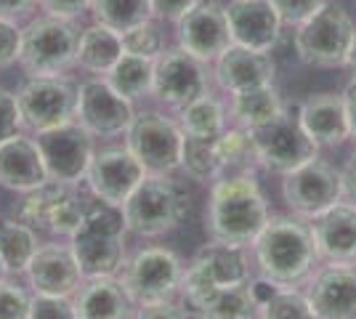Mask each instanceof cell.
Instances as JSON below:
<instances>
[{
  "mask_svg": "<svg viewBox=\"0 0 356 319\" xmlns=\"http://www.w3.org/2000/svg\"><path fill=\"white\" fill-rule=\"evenodd\" d=\"M200 0H152V14L163 22H178L186 11H192Z\"/></svg>",
  "mask_w": 356,
  "mask_h": 319,
  "instance_id": "obj_45",
  "label": "cell"
},
{
  "mask_svg": "<svg viewBox=\"0 0 356 319\" xmlns=\"http://www.w3.org/2000/svg\"><path fill=\"white\" fill-rule=\"evenodd\" d=\"M22 56V27L19 22L0 19V72L19 64Z\"/></svg>",
  "mask_w": 356,
  "mask_h": 319,
  "instance_id": "obj_40",
  "label": "cell"
},
{
  "mask_svg": "<svg viewBox=\"0 0 356 319\" xmlns=\"http://www.w3.org/2000/svg\"><path fill=\"white\" fill-rule=\"evenodd\" d=\"M213 69L208 61L186 54L184 48L163 51L154 59V88L152 96L170 109H184L194 99L210 93Z\"/></svg>",
  "mask_w": 356,
  "mask_h": 319,
  "instance_id": "obj_10",
  "label": "cell"
},
{
  "mask_svg": "<svg viewBox=\"0 0 356 319\" xmlns=\"http://www.w3.org/2000/svg\"><path fill=\"white\" fill-rule=\"evenodd\" d=\"M258 319H316L306 293L296 288H274L271 295L258 304Z\"/></svg>",
  "mask_w": 356,
  "mask_h": 319,
  "instance_id": "obj_35",
  "label": "cell"
},
{
  "mask_svg": "<svg viewBox=\"0 0 356 319\" xmlns=\"http://www.w3.org/2000/svg\"><path fill=\"white\" fill-rule=\"evenodd\" d=\"M298 117L303 131L312 136V141L322 147H341L348 133V117H346V104L343 93L322 91L306 96L298 106Z\"/></svg>",
  "mask_w": 356,
  "mask_h": 319,
  "instance_id": "obj_24",
  "label": "cell"
},
{
  "mask_svg": "<svg viewBox=\"0 0 356 319\" xmlns=\"http://www.w3.org/2000/svg\"><path fill=\"white\" fill-rule=\"evenodd\" d=\"M274 77H277V64L271 59V54L237 46V43H232L213 61V80L226 93L268 85L274 83Z\"/></svg>",
  "mask_w": 356,
  "mask_h": 319,
  "instance_id": "obj_21",
  "label": "cell"
},
{
  "mask_svg": "<svg viewBox=\"0 0 356 319\" xmlns=\"http://www.w3.org/2000/svg\"><path fill=\"white\" fill-rule=\"evenodd\" d=\"M27 319H77L70 295H40L35 293Z\"/></svg>",
  "mask_w": 356,
  "mask_h": 319,
  "instance_id": "obj_38",
  "label": "cell"
},
{
  "mask_svg": "<svg viewBox=\"0 0 356 319\" xmlns=\"http://www.w3.org/2000/svg\"><path fill=\"white\" fill-rule=\"evenodd\" d=\"M268 221V205L250 173L216 179L208 197L205 229L210 240L234 247H252Z\"/></svg>",
  "mask_w": 356,
  "mask_h": 319,
  "instance_id": "obj_1",
  "label": "cell"
},
{
  "mask_svg": "<svg viewBox=\"0 0 356 319\" xmlns=\"http://www.w3.org/2000/svg\"><path fill=\"white\" fill-rule=\"evenodd\" d=\"M248 247H234V245L213 243L205 245L192 263L184 269L181 279V298L189 309L202 295H208L213 288H226V285H239L250 279V263L245 256Z\"/></svg>",
  "mask_w": 356,
  "mask_h": 319,
  "instance_id": "obj_8",
  "label": "cell"
},
{
  "mask_svg": "<svg viewBox=\"0 0 356 319\" xmlns=\"http://www.w3.org/2000/svg\"><path fill=\"white\" fill-rule=\"evenodd\" d=\"M45 181L48 170L35 138L16 133L0 144V186L27 195Z\"/></svg>",
  "mask_w": 356,
  "mask_h": 319,
  "instance_id": "obj_25",
  "label": "cell"
},
{
  "mask_svg": "<svg viewBox=\"0 0 356 319\" xmlns=\"http://www.w3.org/2000/svg\"><path fill=\"white\" fill-rule=\"evenodd\" d=\"M19 218H24L35 229H45L59 237H74L86 227V205L74 195V186L59 181L40 183L24 195Z\"/></svg>",
  "mask_w": 356,
  "mask_h": 319,
  "instance_id": "obj_15",
  "label": "cell"
},
{
  "mask_svg": "<svg viewBox=\"0 0 356 319\" xmlns=\"http://www.w3.org/2000/svg\"><path fill=\"white\" fill-rule=\"evenodd\" d=\"M343 104H346V117H348V133L356 141V80H351L343 91Z\"/></svg>",
  "mask_w": 356,
  "mask_h": 319,
  "instance_id": "obj_48",
  "label": "cell"
},
{
  "mask_svg": "<svg viewBox=\"0 0 356 319\" xmlns=\"http://www.w3.org/2000/svg\"><path fill=\"white\" fill-rule=\"evenodd\" d=\"M70 247H72L83 279L118 274L125 261V234L83 227L74 237H70Z\"/></svg>",
  "mask_w": 356,
  "mask_h": 319,
  "instance_id": "obj_26",
  "label": "cell"
},
{
  "mask_svg": "<svg viewBox=\"0 0 356 319\" xmlns=\"http://www.w3.org/2000/svg\"><path fill=\"white\" fill-rule=\"evenodd\" d=\"M189 192L170 173H147L122 205L125 229L136 237H163L186 218Z\"/></svg>",
  "mask_w": 356,
  "mask_h": 319,
  "instance_id": "obj_3",
  "label": "cell"
},
{
  "mask_svg": "<svg viewBox=\"0 0 356 319\" xmlns=\"http://www.w3.org/2000/svg\"><path fill=\"white\" fill-rule=\"evenodd\" d=\"M144 176L147 170L128 147H109L93 154L86 173V183L96 199L122 208Z\"/></svg>",
  "mask_w": 356,
  "mask_h": 319,
  "instance_id": "obj_17",
  "label": "cell"
},
{
  "mask_svg": "<svg viewBox=\"0 0 356 319\" xmlns=\"http://www.w3.org/2000/svg\"><path fill=\"white\" fill-rule=\"evenodd\" d=\"M27 282L40 295H70L80 288L83 274L74 261V253L70 245L45 243L38 247V253L27 263Z\"/></svg>",
  "mask_w": 356,
  "mask_h": 319,
  "instance_id": "obj_20",
  "label": "cell"
},
{
  "mask_svg": "<svg viewBox=\"0 0 356 319\" xmlns=\"http://www.w3.org/2000/svg\"><path fill=\"white\" fill-rule=\"evenodd\" d=\"M35 141L40 147L51 181L70 183V186L86 181V173H88L96 149H93V136L80 122L72 120L59 128L35 133Z\"/></svg>",
  "mask_w": 356,
  "mask_h": 319,
  "instance_id": "obj_14",
  "label": "cell"
},
{
  "mask_svg": "<svg viewBox=\"0 0 356 319\" xmlns=\"http://www.w3.org/2000/svg\"><path fill=\"white\" fill-rule=\"evenodd\" d=\"M90 14L99 24H104L120 35L141 22L154 19L152 0H90Z\"/></svg>",
  "mask_w": 356,
  "mask_h": 319,
  "instance_id": "obj_34",
  "label": "cell"
},
{
  "mask_svg": "<svg viewBox=\"0 0 356 319\" xmlns=\"http://www.w3.org/2000/svg\"><path fill=\"white\" fill-rule=\"evenodd\" d=\"M341 181H343V202L356 205V154L343 165Z\"/></svg>",
  "mask_w": 356,
  "mask_h": 319,
  "instance_id": "obj_47",
  "label": "cell"
},
{
  "mask_svg": "<svg viewBox=\"0 0 356 319\" xmlns=\"http://www.w3.org/2000/svg\"><path fill=\"white\" fill-rule=\"evenodd\" d=\"M226 19L232 43L271 54L282 38V19L271 0H229Z\"/></svg>",
  "mask_w": 356,
  "mask_h": 319,
  "instance_id": "obj_18",
  "label": "cell"
},
{
  "mask_svg": "<svg viewBox=\"0 0 356 319\" xmlns=\"http://www.w3.org/2000/svg\"><path fill=\"white\" fill-rule=\"evenodd\" d=\"M252 253L261 277L277 288H296L319 259L312 227L298 215H268L264 231L252 243Z\"/></svg>",
  "mask_w": 356,
  "mask_h": 319,
  "instance_id": "obj_2",
  "label": "cell"
},
{
  "mask_svg": "<svg viewBox=\"0 0 356 319\" xmlns=\"http://www.w3.org/2000/svg\"><path fill=\"white\" fill-rule=\"evenodd\" d=\"M104 77L106 83L120 96H125L128 101L144 99V96H152V88H154V59H141V56L122 54L118 64Z\"/></svg>",
  "mask_w": 356,
  "mask_h": 319,
  "instance_id": "obj_31",
  "label": "cell"
},
{
  "mask_svg": "<svg viewBox=\"0 0 356 319\" xmlns=\"http://www.w3.org/2000/svg\"><path fill=\"white\" fill-rule=\"evenodd\" d=\"M216 147H218V154H221L223 163V176L229 167L237 165H248V163H255V149H252V138L248 128H229L216 136Z\"/></svg>",
  "mask_w": 356,
  "mask_h": 319,
  "instance_id": "obj_36",
  "label": "cell"
},
{
  "mask_svg": "<svg viewBox=\"0 0 356 319\" xmlns=\"http://www.w3.org/2000/svg\"><path fill=\"white\" fill-rule=\"evenodd\" d=\"M32 298L22 285L0 279V319H27Z\"/></svg>",
  "mask_w": 356,
  "mask_h": 319,
  "instance_id": "obj_39",
  "label": "cell"
},
{
  "mask_svg": "<svg viewBox=\"0 0 356 319\" xmlns=\"http://www.w3.org/2000/svg\"><path fill=\"white\" fill-rule=\"evenodd\" d=\"M306 298L316 319H356V266L330 263L312 277Z\"/></svg>",
  "mask_w": 356,
  "mask_h": 319,
  "instance_id": "obj_19",
  "label": "cell"
},
{
  "mask_svg": "<svg viewBox=\"0 0 356 319\" xmlns=\"http://www.w3.org/2000/svg\"><path fill=\"white\" fill-rule=\"evenodd\" d=\"M16 104L22 125L32 133H43L74 120L77 85H72L64 75L27 77L16 91Z\"/></svg>",
  "mask_w": 356,
  "mask_h": 319,
  "instance_id": "obj_9",
  "label": "cell"
},
{
  "mask_svg": "<svg viewBox=\"0 0 356 319\" xmlns=\"http://www.w3.org/2000/svg\"><path fill=\"white\" fill-rule=\"evenodd\" d=\"M346 67H348V72L356 80V35H354V43H351V51H348V59H346Z\"/></svg>",
  "mask_w": 356,
  "mask_h": 319,
  "instance_id": "obj_49",
  "label": "cell"
},
{
  "mask_svg": "<svg viewBox=\"0 0 356 319\" xmlns=\"http://www.w3.org/2000/svg\"><path fill=\"white\" fill-rule=\"evenodd\" d=\"M118 274L136 306L160 304L176 298L184 279V263L168 247H144L122 261Z\"/></svg>",
  "mask_w": 356,
  "mask_h": 319,
  "instance_id": "obj_7",
  "label": "cell"
},
{
  "mask_svg": "<svg viewBox=\"0 0 356 319\" xmlns=\"http://www.w3.org/2000/svg\"><path fill=\"white\" fill-rule=\"evenodd\" d=\"M176 38L178 48L213 64L232 46L226 6L218 0H200L192 11H186L176 22Z\"/></svg>",
  "mask_w": 356,
  "mask_h": 319,
  "instance_id": "obj_16",
  "label": "cell"
},
{
  "mask_svg": "<svg viewBox=\"0 0 356 319\" xmlns=\"http://www.w3.org/2000/svg\"><path fill=\"white\" fill-rule=\"evenodd\" d=\"M80 27L72 19L40 14L22 27L19 64L30 77L67 75L77 59Z\"/></svg>",
  "mask_w": 356,
  "mask_h": 319,
  "instance_id": "obj_4",
  "label": "cell"
},
{
  "mask_svg": "<svg viewBox=\"0 0 356 319\" xmlns=\"http://www.w3.org/2000/svg\"><path fill=\"white\" fill-rule=\"evenodd\" d=\"M319 259L330 263H356V205L338 202L309 221Z\"/></svg>",
  "mask_w": 356,
  "mask_h": 319,
  "instance_id": "obj_22",
  "label": "cell"
},
{
  "mask_svg": "<svg viewBox=\"0 0 356 319\" xmlns=\"http://www.w3.org/2000/svg\"><path fill=\"white\" fill-rule=\"evenodd\" d=\"M134 319H189V311H184L173 301H160V304L138 306Z\"/></svg>",
  "mask_w": 356,
  "mask_h": 319,
  "instance_id": "obj_44",
  "label": "cell"
},
{
  "mask_svg": "<svg viewBox=\"0 0 356 319\" xmlns=\"http://www.w3.org/2000/svg\"><path fill=\"white\" fill-rule=\"evenodd\" d=\"M250 138L252 149H255V163L266 167L268 173H280V176L306 165L319 154V147L300 125L298 109L293 112L287 106L266 125L252 128Z\"/></svg>",
  "mask_w": 356,
  "mask_h": 319,
  "instance_id": "obj_6",
  "label": "cell"
},
{
  "mask_svg": "<svg viewBox=\"0 0 356 319\" xmlns=\"http://www.w3.org/2000/svg\"><path fill=\"white\" fill-rule=\"evenodd\" d=\"M120 56H122V35L120 32L109 30L99 22L80 30L74 67H80L96 77H104L118 64Z\"/></svg>",
  "mask_w": 356,
  "mask_h": 319,
  "instance_id": "obj_28",
  "label": "cell"
},
{
  "mask_svg": "<svg viewBox=\"0 0 356 319\" xmlns=\"http://www.w3.org/2000/svg\"><path fill=\"white\" fill-rule=\"evenodd\" d=\"M74 120L93 138H112L128 133L136 120L134 101L120 96L106 77H88L77 85Z\"/></svg>",
  "mask_w": 356,
  "mask_h": 319,
  "instance_id": "obj_13",
  "label": "cell"
},
{
  "mask_svg": "<svg viewBox=\"0 0 356 319\" xmlns=\"http://www.w3.org/2000/svg\"><path fill=\"white\" fill-rule=\"evenodd\" d=\"M181 167L192 176L194 181H216L223 176V163L216 136H186L184 133V149H181Z\"/></svg>",
  "mask_w": 356,
  "mask_h": 319,
  "instance_id": "obj_33",
  "label": "cell"
},
{
  "mask_svg": "<svg viewBox=\"0 0 356 319\" xmlns=\"http://www.w3.org/2000/svg\"><path fill=\"white\" fill-rule=\"evenodd\" d=\"M77 319H134L136 301L122 288L120 277H88L72 293Z\"/></svg>",
  "mask_w": 356,
  "mask_h": 319,
  "instance_id": "obj_23",
  "label": "cell"
},
{
  "mask_svg": "<svg viewBox=\"0 0 356 319\" xmlns=\"http://www.w3.org/2000/svg\"><path fill=\"white\" fill-rule=\"evenodd\" d=\"M22 128V115H19V104H16V93L0 85V144L6 138L19 133Z\"/></svg>",
  "mask_w": 356,
  "mask_h": 319,
  "instance_id": "obj_42",
  "label": "cell"
},
{
  "mask_svg": "<svg viewBox=\"0 0 356 319\" xmlns=\"http://www.w3.org/2000/svg\"><path fill=\"white\" fill-rule=\"evenodd\" d=\"M125 147L147 173H173L181 167L184 131L176 120L160 112H141L125 133Z\"/></svg>",
  "mask_w": 356,
  "mask_h": 319,
  "instance_id": "obj_11",
  "label": "cell"
},
{
  "mask_svg": "<svg viewBox=\"0 0 356 319\" xmlns=\"http://www.w3.org/2000/svg\"><path fill=\"white\" fill-rule=\"evenodd\" d=\"M282 109H284L282 96L274 88V83L229 93V115L234 117V122H237L239 128H248V131L258 128V125H266Z\"/></svg>",
  "mask_w": 356,
  "mask_h": 319,
  "instance_id": "obj_29",
  "label": "cell"
},
{
  "mask_svg": "<svg viewBox=\"0 0 356 319\" xmlns=\"http://www.w3.org/2000/svg\"><path fill=\"white\" fill-rule=\"evenodd\" d=\"M6 274H8V266H6L3 259H0V279H6Z\"/></svg>",
  "mask_w": 356,
  "mask_h": 319,
  "instance_id": "obj_50",
  "label": "cell"
},
{
  "mask_svg": "<svg viewBox=\"0 0 356 319\" xmlns=\"http://www.w3.org/2000/svg\"><path fill=\"white\" fill-rule=\"evenodd\" d=\"M165 51V38L160 32V24L154 19L141 22L131 27L128 32H122V54L131 56H141V59H157Z\"/></svg>",
  "mask_w": 356,
  "mask_h": 319,
  "instance_id": "obj_37",
  "label": "cell"
},
{
  "mask_svg": "<svg viewBox=\"0 0 356 319\" xmlns=\"http://www.w3.org/2000/svg\"><path fill=\"white\" fill-rule=\"evenodd\" d=\"M327 0H271V6L277 8V14L282 19V24L287 27H298L300 22H306L309 16H314Z\"/></svg>",
  "mask_w": 356,
  "mask_h": 319,
  "instance_id": "obj_41",
  "label": "cell"
},
{
  "mask_svg": "<svg viewBox=\"0 0 356 319\" xmlns=\"http://www.w3.org/2000/svg\"><path fill=\"white\" fill-rule=\"evenodd\" d=\"M38 229L24 218H0V259L11 272H24L38 253Z\"/></svg>",
  "mask_w": 356,
  "mask_h": 319,
  "instance_id": "obj_30",
  "label": "cell"
},
{
  "mask_svg": "<svg viewBox=\"0 0 356 319\" xmlns=\"http://www.w3.org/2000/svg\"><path fill=\"white\" fill-rule=\"evenodd\" d=\"M282 199L298 218H316L343 199L341 170L314 157L306 165L282 176Z\"/></svg>",
  "mask_w": 356,
  "mask_h": 319,
  "instance_id": "obj_12",
  "label": "cell"
},
{
  "mask_svg": "<svg viewBox=\"0 0 356 319\" xmlns=\"http://www.w3.org/2000/svg\"><path fill=\"white\" fill-rule=\"evenodd\" d=\"M197 319H255L258 317V298L252 293V282L213 288L194 306L186 309Z\"/></svg>",
  "mask_w": 356,
  "mask_h": 319,
  "instance_id": "obj_27",
  "label": "cell"
},
{
  "mask_svg": "<svg viewBox=\"0 0 356 319\" xmlns=\"http://www.w3.org/2000/svg\"><path fill=\"white\" fill-rule=\"evenodd\" d=\"M356 27L348 11L327 0L316 14L296 27V35H293L296 56L300 64L322 67V69L346 67Z\"/></svg>",
  "mask_w": 356,
  "mask_h": 319,
  "instance_id": "obj_5",
  "label": "cell"
},
{
  "mask_svg": "<svg viewBox=\"0 0 356 319\" xmlns=\"http://www.w3.org/2000/svg\"><path fill=\"white\" fill-rule=\"evenodd\" d=\"M226 104L213 93H205L178 109V125L186 136H218L226 131Z\"/></svg>",
  "mask_w": 356,
  "mask_h": 319,
  "instance_id": "obj_32",
  "label": "cell"
},
{
  "mask_svg": "<svg viewBox=\"0 0 356 319\" xmlns=\"http://www.w3.org/2000/svg\"><path fill=\"white\" fill-rule=\"evenodd\" d=\"M38 8L43 14L77 22L86 11H90V0H38Z\"/></svg>",
  "mask_w": 356,
  "mask_h": 319,
  "instance_id": "obj_43",
  "label": "cell"
},
{
  "mask_svg": "<svg viewBox=\"0 0 356 319\" xmlns=\"http://www.w3.org/2000/svg\"><path fill=\"white\" fill-rule=\"evenodd\" d=\"M35 8H38V0H0V19L22 22V19H30Z\"/></svg>",
  "mask_w": 356,
  "mask_h": 319,
  "instance_id": "obj_46",
  "label": "cell"
}]
</instances>
